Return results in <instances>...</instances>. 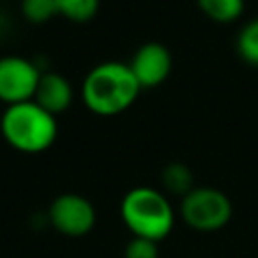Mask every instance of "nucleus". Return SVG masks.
<instances>
[{"instance_id": "f257e3e1", "label": "nucleus", "mask_w": 258, "mask_h": 258, "mask_svg": "<svg viewBox=\"0 0 258 258\" xmlns=\"http://www.w3.org/2000/svg\"><path fill=\"white\" fill-rule=\"evenodd\" d=\"M141 85L131 67L121 60L95 64L81 83L83 105L99 117H115L127 111L139 97Z\"/></svg>"}, {"instance_id": "f03ea898", "label": "nucleus", "mask_w": 258, "mask_h": 258, "mask_svg": "<svg viewBox=\"0 0 258 258\" xmlns=\"http://www.w3.org/2000/svg\"><path fill=\"white\" fill-rule=\"evenodd\" d=\"M0 135L20 153H42L58 137L56 115L42 109L34 99L8 105L0 115Z\"/></svg>"}, {"instance_id": "7ed1b4c3", "label": "nucleus", "mask_w": 258, "mask_h": 258, "mask_svg": "<svg viewBox=\"0 0 258 258\" xmlns=\"http://www.w3.org/2000/svg\"><path fill=\"white\" fill-rule=\"evenodd\" d=\"M121 220L133 236L161 242L175 224V212L167 196L149 185L131 187L121 200Z\"/></svg>"}, {"instance_id": "20e7f679", "label": "nucleus", "mask_w": 258, "mask_h": 258, "mask_svg": "<svg viewBox=\"0 0 258 258\" xmlns=\"http://www.w3.org/2000/svg\"><path fill=\"white\" fill-rule=\"evenodd\" d=\"M230 198L212 185H196L179 202L181 220L196 232H218L232 220Z\"/></svg>"}, {"instance_id": "39448f33", "label": "nucleus", "mask_w": 258, "mask_h": 258, "mask_svg": "<svg viewBox=\"0 0 258 258\" xmlns=\"http://www.w3.org/2000/svg\"><path fill=\"white\" fill-rule=\"evenodd\" d=\"M46 220L58 234L67 238H83L95 228L97 210L89 198L69 191L56 196L50 202Z\"/></svg>"}, {"instance_id": "423d86ee", "label": "nucleus", "mask_w": 258, "mask_h": 258, "mask_svg": "<svg viewBox=\"0 0 258 258\" xmlns=\"http://www.w3.org/2000/svg\"><path fill=\"white\" fill-rule=\"evenodd\" d=\"M44 71L20 54L0 56V101L8 105L32 101Z\"/></svg>"}, {"instance_id": "0eeeda50", "label": "nucleus", "mask_w": 258, "mask_h": 258, "mask_svg": "<svg viewBox=\"0 0 258 258\" xmlns=\"http://www.w3.org/2000/svg\"><path fill=\"white\" fill-rule=\"evenodd\" d=\"M127 64L131 67L141 89H153V87L163 85L167 77L171 75L173 56H171V50L163 42L149 40V42H143L133 52Z\"/></svg>"}, {"instance_id": "6e6552de", "label": "nucleus", "mask_w": 258, "mask_h": 258, "mask_svg": "<svg viewBox=\"0 0 258 258\" xmlns=\"http://www.w3.org/2000/svg\"><path fill=\"white\" fill-rule=\"evenodd\" d=\"M73 97H75L73 85L62 73H56V71L42 73L34 93V101L42 109H46L52 115H60L73 105Z\"/></svg>"}, {"instance_id": "1a4fd4ad", "label": "nucleus", "mask_w": 258, "mask_h": 258, "mask_svg": "<svg viewBox=\"0 0 258 258\" xmlns=\"http://www.w3.org/2000/svg\"><path fill=\"white\" fill-rule=\"evenodd\" d=\"M200 12L216 24L236 22L246 8V0H196Z\"/></svg>"}, {"instance_id": "9d476101", "label": "nucleus", "mask_w": 258, "mask_h": 258, "mask_svg": "<svg viewBox=\"0 0 258 258\" xmlns=\"http://www.w3.org/2000/svg\"><path fill=\"white\" fill-rule=\"evenodd\" d=\"M161 185L165 191L183 198L196 187L191 169L181 161H171L161 169Z\"/></svg>"}, {"instance_id": "9b49d317", "label": "nucleus", "mask_w": 258, "mask_h": 258, "mask_svg": "<svg viewBox=\"0 0 258 258\" xmlns=\"http://www.w3.org/2000/svg\"><path fill=\"white\" fill-rule=\"evenodd\" d=\"M56 2V12L58 16L75 22V24H85L95 18L99 12L101 0H54Z\"/></svg>"}, {"instance_id": "f8f14e48", "label": "nucleus", "mask_w": 258, "mask_h": 258, "mask_svg": "<svg viewBox=\"0 0 258 258\" xmlns=\"http://www.w3.org/2000/svg\"><path fill=\"white\" fill-rule=\"evenodd\" d=\"M236 50L244 62L258 67V18L242 26L236 38Z\"/></svg>"}, {"instance_id": "ddd939ff", "label": "nucleus", "mask_w": 258, "mask_h": 258, "mask_svg": "<svg viewBox=\"0 0 258 258\" xmlns=\"http://www.w3.org/2000/svg\"><path fill=\"white\" fill-rule=\"evenodd\" d=\"M20 12L24 16V20H28L30 24H46L48 20H52L58 12H56V2L54 0H20Z\"/></svg>"}, {"instance_id": "4468645a", "label": "nucleus", "mask_w": 258, "mask_h": 258, "mask_svg": "<svg viewBox=\"0 0 258 258\" xmlns=\"http://www.w3.org/2000/svg\"><path fill=\"white\" fill-rule=\"evenodd\" d=\"M123 258H159L157 242H153L149 238L133 236L123 250Z\"/></svg>"}]
</instances>
